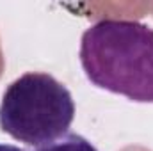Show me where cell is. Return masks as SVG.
<instances>
[{
    "label": "cell",
    "mask_w": 153,
    "mask_h": 151,
    "mask_svg": "<svg viewBox=\"0 0 153 151\" xmlns=\"http://www.w3.org/2000/svg\"><path fill=\"white\" fill-rule=\"evenodd\" d=\"M89 82L132 101L153 103V27L134 20H100L80 43Z\"/></svg>",
    "instance_id": "1"
},
{
    "label": "cell",
    "mask_w": 153,
    "mask_h": 151,
    "mask_svg": "<svg viewBox=\"0 0 153 151\" xmlns=\"http://www.w3.org/2000/svg\"><path fill=\"white\" fill-rule=\"evenodd\" d=\"M75 101L66 85L48 73H25L4 93L0 128L27 146H45L66 135Z\"/></svg>",
    "instance_id": "2"
},
{
    "label": "cell",
    "mask_w": 153,
    "mask_h": 151,
    "mask_svg": "<svg viewBox=\"0 0 153 151\" xmlns=\"http://www.w3.org/2000/svg\"><path fill=\"white\" fill-rule=\"evenodd\" d=\"M36 151H98L87 139H84L78 133H66L64 137L39 146Z\"/></svg>",
    "instance_id": "3"
},
{
    "label": "cell",
    "mask_w": 153,
    "mask_h": 151,
    "mask_svg": "<svg viewBox=\"0 0 153 151\" xmlns=\"http://www.w3.org/2000/svg\"><path fill=\"white\" fill-rule=\"evenodd\" d=\"M0 151H23V150H20L18 146H13V144H2L0 142Z\"/></svg>",
    "instance_id": "4"
}]
</instances>
